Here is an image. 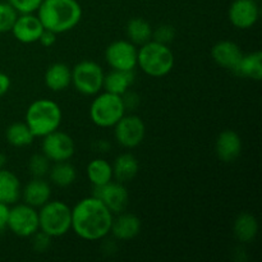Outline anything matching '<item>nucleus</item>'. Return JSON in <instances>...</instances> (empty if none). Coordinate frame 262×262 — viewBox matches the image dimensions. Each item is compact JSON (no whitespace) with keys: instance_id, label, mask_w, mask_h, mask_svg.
<instances>
[{"instance_id":"a211bd4d","label":"nucleus","mask_w":262,"mask_h":262,"mask_svg":"<svg viewBox=\"0 0 262 262\" xmlns=\"http://www.w3.org/2000/svg\"><path fill=\"white\" fill-rule=\"evenodd\" d=\"M25 204L32 207H41L50 200L51 188L50 184L43 178H32L25 188L20 191Z\"/></svg>"},{"instance_id":"473e14b6","label":"nucleus","mask_w":262,"mask_h":262,"mask_svg":"<svg viewBox=\"0 0 262 262\" xmlns=\"http://www.w3.org/2000/svg\"><path fill=\"white\" fill-rule=\"evenodd\" d=\"M32 237V248L36 253H43L50 248L51 237L46 234V233H43L42 230L38 229Z\"/></svg>"},{"instance_id":"bb28decb","label":"nucleus","mask_w":262,"mask_h":262,"mask_svg":"<svg viewBox=\"0 0 262 262\" xmlns=\"http://www.w3.org/2000/svg\"><path fill=\"white\" fill-rule=\"evenodd\" d=\"M49 177L55 186L66 188L74 183L77 178V171L76 168L68 161H59L54 164V166H51L49 170Z\"/></svg>"},{"instance_id":"9d476101","label":"nucleus","mask_w":262,"mask_h":262,"mask_svg":"<svg viewBox=\"0 0 262 262\" xmlns=\"http://www.w3.org/2000/svg\"><path fill=\"white\" fill-rule=\"evenodd\" d=\"M42 138V154L53 163L68 161L74 155V141L68 133L56 129Z\"/></svg>"},{"instance_id":"b1692460","label":"nucleus","mask_w":262,"mask_h":262,"mask_svg":"<svg viewBox=\"0 0 262 262\" xmlns=\"http://www.w3.org/2000/svg\"><path fill=\"white\" fill-rule=\"evenodd\" d=\"M233 232L235 238L242 243H250L258 233V222L250 212H242L234 220Z\"/></svg>"},{"instance_id":"a878e982","label":"nucleus","mask_w":262,"mask_h":262,"mask_svg":"<svg viewBox=\"0 0 262 262\" xmlns=\"http://www.w3.org/2000/svg\"><path fill=\"white\" fill-rule=\"evenodd\" d=\"M128 40L135 45H143L152 38V27L150 23L143 18H132L127 23Z\"/></svg>"},{"instance_id":"9b49d317","label":"nucleus","mask_w":262,"mask_h":262,"mask_svg":"<svg viewBox=\"0 0 262 262\" xmlns=\"http://www.w3.org/2000/svg\"><path fill=\"white\" fill-rule=\"evenodd\" d=\"M146 127L143 120L137 115H123L114 125L115 140L125 148L137 147L143 141Z\"/></svg>"},{"instance_id":"0eeeda50","label":"nucleus","mask_w":262,"mask_h":262,"mask_svg":"<svg viewBox=\"0 0 262 262\" xmlns=\"http://www.w3.org/2000/svg\"><path fill=\"white\" fill-rule=\"evenodd\" d=\"M104 76L102 68L95 61H79L72 69V84L79 94L95 96L102 90Z\"/></svg>"},{"instance_id":"6e6552de","label":"nucleus","mask_w":262,"mask_h":262,"mask_svg":"<svg viewBox=\"0 0 262 262\" xmlns=\"http://www.w3.org/2000/svg\"><path fill=\"white\" fill-rule=\"evenodd\" d=\"M8 229L20 238L32 237L38 230V212L27 204L15 205L9 211Z\"/></svg>"},{"instance_id":"dca6fc26","label":"nucleus","mask_w":262,"mask_h":262,"mask_svg":"<svg viewBox=\"0 0 262 262\" xmlns=\"http://www.w3.org/2000/svg\"><path fill=\"white\" fill-rule=\"evenodd\" d=\"M211 56L217 66L233 71L243 56V51L234 41L223 40L212 46Z\"/></svg>"},{"instance_id":"4468645a","label":"nucleus","mask_w":262,"mask_h":262,"mask_svg":"<svg viewBox=\"0 0 262 262\" xmlns=\"http://www.w3.org/2000/svg\"><path fill=\"white\" fill-rule=\"evenodd\" d=\"M42 31L43 26L37 15L35 13H30V14L18 15L10 32L19 42L33 43L37 42Z\"/></svg>"},{"instance_id":"c85d7f7f","label":"nucleus","mask_w":262,"mask_h":262,"mask_svg":"<svg viewBox=\"0 0 262 262\" xmlns=\"http://www.w3.org/2000/svg\"><path fill=\"white\" fill-rule=\"evenodd\" d=\"M28 170L32 178H43L50 170V160L43 154H35L28 161Z\"/></svg>"},{"instance_id":"c756f323","label":"nucleus","mask_w":262,"mask_h":262,"mask_svg":"<svg viewBox=\"0 0 262 262\" xmlns=\"http://www.w3.org/2000/svg\"><path fill=\"white\" fill-rule=\"evenodd\" d=\"M17 17L18 13L9 3L0 2V33L9 32Z\"/></svg>"},{"instance_id":"4be33fe9","label":"nucleus","mask_w":262,"mask_h":262,"mask_svg":"<svg viewBox=\"0 0 262 262\" xmlns=\"http://www.w3.org/2000/svg\"><path fill=\"white\" fill-rule=\"evenodd\" d=\"M20 182L14 173L7 169H0V202L13 205L20 197Z\"/></svg>"},{"instance_id":"7ed1b4c3","label":"nucleus","mask_w":262,"mask_h":262,"mask_svg":"<svg viewBox=\"0 0 262 262\" xmlns=\"http://www.w3.org/2000/svg\"><path fill=\"white\" fill-rule=\"evenodd\" d=\"M61 109L55 101L38 99L28 106L26 112V124L35 137H43L60 127Z\"/></svg>"},{"instance_id":"cd10ccee","label":"nucleus","mask_w":262,"mask_h":262,"mask_svg":"<svg viewBox=\"0 0 262 262\" xmlns=\"http://www.w3.org/2000/svg\"><path fill=\"white\" fill-rule=\"evenodd\" d=\"M5 137H7L8 143L14 147H26V146H30L35 140V136L31 132L26 122L10 124L5 132Z\"/></svg>"},{"instance_id":"39448f33","label":"nucleus","mask_w":262,"mask_h":262,"mask_svg":"<svg viewBox=\"0 0 262 262\" xmlns=\"http://www.w3.org/2000/svg\"><path fill=\"white\" fill-rule=\"evenodd\" d=\"M38 229L51 238L63 237L72 229V209L63 201H50L40 207Z\"/></svg>"},{"instance_id":"5701e85b","label":"nucleus","mask_w":262,"mask_h":262,"mask_svg":"<svg viewBox=\"0 0 262 262\" xmlns=\"http://www.w3.org/2000/svg\"><path fill=\"white\" fill-rule=\"evenodd\" d=\"M235 74L245 78L253 79V81H261L262 78V53L255 51L247 55L243 54L239 63L233 69Z\"/></svg>"},{"instance_id":"2f4dec72","label":"nucleus","mask_w":262,"mask_h":262,"mask_svg":"<svg viewBox=\"0 0 262 262\" xmlns=\"http://www.w3.org/2000/svg\"><path fill=\"white\" fill-rule=\"evenodd\" d=\"M18 14H30L37 12L42 0H8Z\"/></svg>"},{"instance_id":"aec40b11","label":"nucleus","mask_w":262,"mask_h":262,"mask_svg":"<svg viewBox=\"0 0 262 262\" xmlns=\"http://www.w3.org/2000/svg\"><path fill=\"white\" fill-rule=\"evenodd\" d=\"M113 166V178L117 179L119 183H127L136 178L140 169L137 158L129 152H124L118 156Z\"/></svg>"},{"instance_id":"e433bc0d","label":"nucleus","mask_w":262,"mask_h":262,"mask_svg":"<svg viewBox=\"0 0 262 262\" xmlns=\"http://www.w3.org/2000/svg\"><path fill=\"white\" fill-rule=\"evenodd\" d=\"M10 89V78L8 74L0 72V97L4 96Z\"/></svg>"},{"instance_id":"f8f14e48","label":"nucleus","mask_w":262,"mask_h":262,"mask_svg":"<svg viewBox=\"0 0 262 262\" xmlns=\"http://www.w3.org/2000/svg\"><path fill=\"white\" fill-rule=\"evenodd\" d=\"M113 214H120L125 211L129 205V193L123 183L110 181L102 186L94 187V193Z\"/></svg>"},{"instance_id":"2eb2a0df","label":"nucleus","mask_w":262,"mask_h":262,"mask_svg":"<svg viewBox=\"0 0 262 262\" xmlns=\"http://www.w3.org/2000/svg\"><path fill=\"white\" fill-rule=\"evenodd\" d=\"M215 151L217 158L224 163H233L242 152V140L239 135L232 129L223 130L216 138Z\"/></svg>"},{"instance_id":"1a4fd4ad","label":"nucleus","mask_w":262,"mask_h":262,"mask_svg":"<svg viewBox=\"0 0 262 262\" xmlns=\"http://www.w3.org/2000/svg\"><path fill=\"white\" fill-rule=\"evenodd\" d=\"M138 49L129 40H117L105 50V59L112 69L133 71L137 67Z\"/></svg>"},{"instance_id":"423d86ee","label":"nucleus","mask_w":262,"mask_h":262,"mask_svg":"<svg viewBox=\"0 0 262 262\" xmlns=\"http://www.w3.org/2000/svg\"><path fill=\"white\" fill-rule=\"evenodd\" d=\"M94 101L90 106V118L92 122L101 128L114 127L120 118L125 114V106L122 96L110 92L95 95Z\"/></svg>"},{"instance_id":"c9c22d12","label":"nucleus","mask_w":262,"mask_h":262,"mask_svg":"<svg viewBox=\"0 0 262 262\" xmlns=\"http://www.w3.org/2000/svg\"><path fill=\"white\" fill-rule=\"evenodd\" d=\"M9 211H10L9 205L0 202V233H3L8 228Z\"/></svg>"},{"instance_id":"72a5a7b5","label":"nucleus","mask_w":262,"mask_h":262,"mask_svg":"<svg viewBox=\"0 0 262 262\" xmlns=\"http://www.w3.org/2000/svg\"><path fill=\"white\" fill-rule=\"evenodd\" d=\"M122 99H123V102H124L125 109L133 110L140 105V96H138L136 92L129 91V90L122 95Z\"/></svg>"},{"instance_id":"f257e3e1","label":"nucleus","mask_w":262,"mask_h":262,"mask_svg":"<svg viewBox=\"0 0 262 262\" xmlns=\"http://www.w3.org/2000/svg\"><path fill=\"white\" fill-rule=\"evenodd\" d=\"M113 217V212L99 199L86 197L72 209V229L82 239L95 242L109 234Z\"/></svg>"},{"instance_id":"7c9ffc66","label":"nucleus","mask_w":262,"mask_h":262,"mask_svg":"<svg viewBox=\"0 0 262 262\" xmlns=\"http://www.w3.org/2000/svg\"><path fill=\"white\" fill-rule=\"evenodd\" d=\"M174 37H176V28L173 26L160 25L155 30H152V38L151 40L164 43V45H169L174 40Z\"/></svg>"},{"instance_id":"412c9836","label":"nucleus","mask_w":262,"mask_h":262,"mask_svg":"<svg viewBox=\"0 0 262 262\" xmlns=\"http://www.w3.org/2000/svg\"><path fill=\"white\" fill-rule=\"evenodd\" d=\"M135 82V73L133 71H117L113 69L110 73L104 76V84L102 89L110 94H115L122 96L124 92L130 89Z\"/></svg>"},{"instance_id":"6ab92c4d","label":"nucleus","mask_w":262,"mask_h":262,"mask_svg":"<svg viewBox=\"0 0 262 262\" xmlns=\"http://www.w3.org/2000/svg\"><path fill=\"white\" fill-rule=\"evenodd\" d=\"M72 83V69L64 63H54L46 69L45 84L54 92L68 89Z\"/></svg>"},{"instance_id":"393cba45","label":"nucleus","mask_w":262,"mask_h":262,"mask_svg":"<svg viewBox=\"0 0 262 262\" xmlns=\"http://www.w3.org/2000/svg\"><path fill=\"white\" fill-rule=\"evenodd\" d=\"M87 177L94 187L109 183L113 179V166L104 159H94L87 165Z\"/></svg>"},{"instance_id":"f704fd0d","label":"nucleus","mask_w":262,"mask_h":262,"mask_svg":"<svg viewBox=\"0 0 262 262\" xmlns=\"http://www.w3.org/2000/svg\"><path fill=\"white\" fill-rule=\"evenodd\" d=\"M56 33L53 32V31H49L43 28L42 33L40 35V38H38V42L43 46V48H51V46L55 45L56 42Z\"/></svg>"},{"instance_id":"4c0bfd02","label":"nucleus","mask_w":262,"mask_h":262,"mask_svg":"<svg viewBox=\"0 0 262 262\" xmlns=\"http://www.w3.org/2000/svg\"><path fill=\"white\" fill-rule=\"evenodd\" d=\"M5 164H7V156L3 152H0V169L4 168Z\"/></svg>"},{"instance_id":"f03ea898","label":"nucleus","mask_w":262,"mask_h":262,"mask_svg":"<svg viewBox=\"0 0 262 262\" xmlns=\"http://www.w3.org/2000/svg\"><path fill=\"white\" fill-rule=\"evenodd\" d=\"M37 17L43 28L56 35L73 30L82 18V7L77 0H42Z\"/></svg>"},{"instance_id":"20e7f679","label":"nucleus","mask_w":262,"mask_h":262,"mask_svg":"<svg viewBox=\"0 0 262 262\" xmlns=\"http://www.w3.org/2000/svg\"><path fill=\"white\" fill-rule=\"evenodd\" d=\"M137 66L147 76L160 78L173 69L174 54L168 45L150 40L138 49Z\"/></svg>"},{"instance_id":"ddd939ff","label":"nucleus","mask_w":262,"mask_h":262,"mask_svg":"<svg viewBox=\"0 0 262 262\" xmlns=\"http://www.w3.org/2000/svg\"><path fill=\"white\" fill-rule=\"evenodd\" d=\"M260 15L257 0H234L228 10L230 23L239 30H248L256 25Z\"/></svg>"},{"instance_id":"f3484780","label":"nucleus","mask_w":262,"mask_h":262,"mask_svg":"<svg viewBox=\"0 0 262 262\" xmlns=\"http://www.w3.org/2000/svg\"><path fill=\"white\" fill-rule=\"evenodd\" d=\"M110 232L118 241H130L137 237L141 232V220L130 212H120L117 217H113Z\"/></svg>"}]
</instances>
